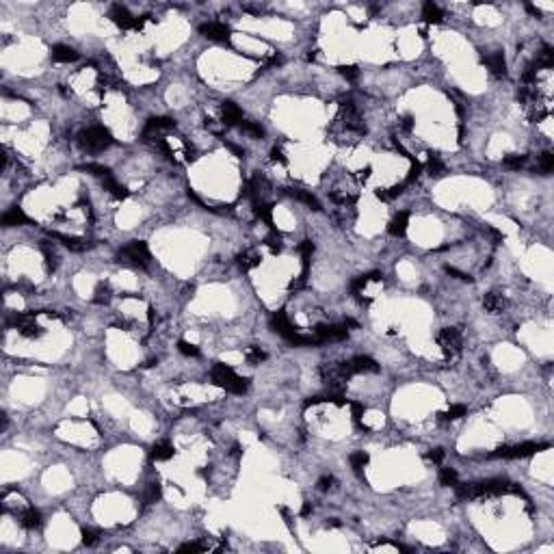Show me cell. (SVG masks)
<instances>
[{
	"instance_id": "obj_6",
	"label": "cell",
	"mask_w": 554,
	"mask_h": 554,
	"mask_svg": "<svg viewBox=\"0 0 554 554\" xmlns=\"http://www.w3.org/2000/svg\"><path fill=\"white\" fill-rule=\"evenodd\" d=\"M437 344L442 346L444 355L452 357V355H457V353L461 351V346H464V340H461L459 329H455V327H444V329L437 334Z\"/></svg>"
},
{
	"instance_id": "obj_7",
	"label": "cell",
	"mask_w": 554,
	"mask_h": 554,
	"mask_svg": "<svg viewBox=\"0 0 554 554\" xmlns=\"http://www.w3.org/2000/svg\"><path fill=\"white\" fill-rule=\"evenodd\" d=\"M346 334H349V329H346L344 322L342 325H316L314 327V336L319 338L321 344L322 342L342 340V338H346Z\"/></svg>"
},
{
	"instance_id": "obj_5",
	"label": "cell",
	"mask_w": 554,
	"mask_h": 554,
	"mask_svg": "<svg viewBox=\"0 0 554 554\" xmlns=\"http://www.w3.org/2000/svg\"><path fill=\"white\" fill-rule=\"evenodd\" d=\"M548 444H535V442H524V444L518 446H500L491 452V457L496 459H524V457H531L539 450H546Z\"/></svg>"
},
{
	"instance_id": "obj_46",
	"label": "cell",
	"mask_w": 554,
	"mask_h": 554,
	"mask_svg": "<svg viewBox=\"0 0 554 554\" xmlns=\"http://www.w3.org/2000/svg\"><path fill=\"white\" fill-rule=\"evenodd\" d=\"M331 401V392L329 394H316V396H310L305 401V407H312V405H319V403H327Z\"/></svg>"
},
{
	"instance_id": "obj_10",
	"label": "cell",
	"mask_w": 554,
	"mask_h": 554,
	"mask_svg": "<svg viewBox=\"0 0 554 554\" xmlns=\"http://www.w3.org/2000/svg\"><path fill=\"white\" fill-rule=\"evenodd\" d=\"M349 366H351V373H353V375H362V373H379V364L375 362L373 357H368V355H357V357L351 359Z\"/></svg>"
},
{
	"instance_id": "obj_48",
	"label": "cell",
	"mask_w": 554,
	"mask_h": 554,
	"mask_svg": "<svg viewBox=\"0 0 554 554\" xmlns=\"http://www.w3.org/2000/svg\"><path fill=\"white\" fill-rule=\"evenodd\" d=\"M446 273L452 277H457V279H461V282H472V275H468V273H464V271H457L455 267H446Z\"/></svg>"
},
{
	"instance_id": "obj_31",
	"label": "cell",
	"mask_w": 554,
	"mask_h": 554,
	"mask_svg": "<svg viewBox=\"0 0 554 554\" xmlns=\"http://www.w3.org/2000/svg\"><path fill=\"white\" fill-rule=\"evenodd\" d=\"M240 128H243L245 134H249V137H253V139H262L264 137V128L258 126V124H253V122H243V124H240Z\"/></svg>"
},
{
	"instance_id": "obj_33",
	"label": "cell",
	"mask_w": 554,
	"mask_h": 554,
	"mask_svg": "<svg viewBox=\"0 0 554 554\" xmlns=\"http://www.w3.org/2000/svg\"><path fill=\"white\" fill-rule=\"evenodd\" d=\"M93 301L95 303H108L110 301V288H108V284H98V288H95V297H93Z\"/></svg>"
},
{
	"instance_id": "obj_23",
	"label": "cell",
	"mask_w": 554,
	"mask_h": 554,
	"mask_svg": "<svg viewBox=\"0 0 554 554\" xmlns=\"http://www.w3.org/2000/svg\"><path fill=\"white\" fill-rule=\"evenodd\" d=\"M422 18H425V22H429V24H440L442 18H444V13H442V9L437 7V4L425 2V7H422Z\"/></svg>"
},
{
	"instance_id": "obj_4",
	"label": "cell",
	"mask_w": 554,
	"mask_h": 554,
	"mask_svg": "<svg viewBox=\"0 0 554 554\" xmlns=\"http://www.w3.org/2000/svg\"><path fill=\"white\" fill-rule=\"evenodd\" d=\"M117 256H119V262L124 260V262L134 264V267H141V268H145L149 264V260H152L145 240H132V243H128L126 247L119 249Z\"/></svg>"
},
{
	"instance_id": "obj_52",
	"label": "cell",
	"mask_w": 554,
	"mask_h": 554,
	"mask_svg": "<svg viewBox=\"0 0 554 554\" xmlns=\"http://www.w3.org/2000/svg\"><path fill=\"white\" fill-rule=\"evenodd\" d=\"M225 145H228V149H232V152H234L238 158H243V156H245V149H243V147L234 145V143H225Z\"/></svg>"
},
{
	"instance_id": "obj_26",
	"label": "cell",
	"mask_w": 554,
	"mask_h": 554,
	"mask_svg": "<svg viewBox=\"0 0 554 554\" xmlns=\"http://www.w3.org/2000/svg\"><path fill=\"white\" fill-rule=\"evenodd\" d=\"M502 165L507 167V169L518 171V169H522V167L526 165V156H522V154H509V156H504Z\"/></svg>"
},
{
	"instance_id": "obj_17",
	"label": "cell",
	"mask_w": 554,
	"mask_h": 554,
	"mask_svg": "<svg viewBox=\"0 0 554 554\" xmlns=\"http://www.w3.org/2000/svg\"><path fill=\"white\" fill-rule=\"evenodd\" d=\"M173 446L169 444L167 440H162V442H156V444L152 446V450H149V457H152L154 461H167V459H171L173 457Z\"/></svg>"
},
{
	"instance_id": "obj_42",
	"label": "cell",
	"mask_w": 554,
	"mask_h": 554,
	"mask_svg": "<svg viewBox=\"0 0 554 554\" xmlns=\"http://www.w3.org/2000/svg\"><path fill=\"white\" fill-rule=\"evenodd\" d=\"M43 256H46L48 271H54V268H56V260H59V258H56V253L52 251V249L48 247V245H43Z\"/></svg>"
},
{
	"instance_id": "obj_49",
	"label": "cell",
	"mask_w": 554,
	"mask_h": 554,
	"mask_svg": "<svg viewBox=\"0 0 554 554\" xmlns=\"http://www.w3.org/2000/svg\"><path fill=\"white\" fill-rule=\"evenodd\" d=\"M334 483H336L334 476H322V479L319 481V489H321V491H329Z\"/></svg>"
},
{
	"instance_id": "obj_44",
	"label": "cell",
	"mask_w": 554,
	"mask_h": 554,
	"mask_svg": "<svg viewBox=\"0 0 554 554\" xmlns=\"http://www.w3.org/2000/svg\"><path fill=\"white\" fill-rule=\"evenodd\" d=\"M83 543L85 546H95L98 543V533L91 528H83Z\"/></svg>"
},
{
	"instance_id": "obj_15",
	"label": "cell",
	"mask_w": 554,
	"mask_h": 554,
	"mask_svg": "<svg viewBox=\"0 0 554 554\" xmlns=\"http://www.w3.org/2000/svg\"><path fill=\"white\" fill-rule=\"evenodd\" d=\"M52 59H54L56 63H71V61L78 59V52H76L74 48H70V46L56 43V46L52 48Z\"/></svg>"
},
{
	"instance_id": "obj_16",
	"label": "cell",
	"mask_w": 554,
	"mask_h": 554,
	"mask_svg": "<svg viewBox=\"0 0 554 554\" xmlns=\"http://www.w3.org/2000/svg\"><path fill=\"white\" fill-rule=\"evenodd\" d=\"M52 238L61 240V243H63L67 249H71V251H85V249L91 247V245L87 243V240H83V238H76V236H65V234H59V232H52Z\"/></svg>"
},
{
	"instance_id": "obj_43",
	"label": "cell",
	"mask_w": 554,
	"mask_h": 554,
	"mask_svg": "<svg viewBox=\"0 0 554 554\" xmlns=\"http://www.w3.org/2000/svg\"><path fill=\"white\" fill-rule=\"evenodd\" d=\"M368 282H370V279H368V273H366V275H359V277H355L353 282H351V290H353L355 295H357L359 290H364V288H366V284H368Z\"/></svg>"
},
{
	"instance_id": "obj_36",
	"label": "cell",
	"mask_w": 554,
	"mask_h": 554,
	"mask_svg": "<svg viewBox=\"0 0 554 554\" xmlns=\"http://www.w3.org/2000/svg\"><path fill=\"white\" fill-rule=\"evenodd\" d=\"M178 351H180L182 355H186V357H197V355H199V349H197L195 344H191V342H186V340L178 342Z\"/></svg>"
},
{
	"instance_id": "obj_19",
	"label": "cell",
	"mask_w": 554,
	"mask_h": 554,
	"mask_svg": "<svg viewBox=\"0 0 554 554\" xmlns=\"http://www.w3.org/2000/svg\"><path fill=\"white\" fill-rule=\"evenodd\" d=\"M483 307H485V312H489V314H498V312H502V307H504V299L500 295H496V292H487V295L483 297Z\"/></svg>"
},
{
	"instance_id": "obj_47",
	"label": "cell",
	"mask_w": 554,
	"mask_h": 554,
	"mask_svg": "<svg viewBox=\"0 0 554 554\" xmlns=\"http://www.w3.org/2000/svg\"><path fill=\"white\" fill-rule=\"evenodd\" d=\"M411 162H413V165H411V169H409V176H407L405 184H411L413 180H418V176H420V171H422L420 162H416V161H411Z\"/></svg>"
},
{
	"instance_id": "obj_32",
	"label": "cell",
	"mask_w": 554,
	"mask_h": 554,
	"mask_svg": "<svg viewBox=\"0 0 554 554\" xmlns=\"http://www.w3.org/2000/svg\"><path fill=\"white\" fill-rule=\"evenodd\" d=\"M245 357H247V362H251V364H260V362L267 359V353H264L260 346H249L247 353H245Z\"/></svg>"
},
{
	"instance_id": "obj_30",
	"label": "cell",
	"mask_w": 554,
	"mask_h": 554,
	"mask_svg": "<svg viewBox=\"0 0 554 554\" xmlns=\"http://www.w3.org/2000/svg\"><path fill=\"white\" fill-rule=\"evenodd\" d=\"M465 413H468V407L465 405H452L446 413H440V416L444 418V420H459V418H464Z\"/></svg>"
},
{
	"instance_id": "obj_37",
	"label": "cell",
	"mask_w": 554,
	"mask_h": 554,
	"mask_svg": "<svg viewBox=\"0 0 554 554\" xmlns=\"http://www.w3.org/2000/svg\"><path fill=\"white\" fill-rule=\"evenodd\" d=\"M539 169L543 173H550L554 169V156L550 152H543L541 156H539Z\"/></svg>"
},
{
	"instance_id": "obj_20",
	"label": "cell",
	"mask_w": 554,
	"mask_h": 554,
	"mask_svg": "<svg viewBox=\"0 0 554 554\" xmlns=\"http://www.w3.org/2000/svg\"><path fill=\"white\" fill-rule=\"evenodd\" d=\"M20 522L24 528H28V531H35V528L41 526V513L37 511V509H26L22 515H20Z\"/></svg>"
},
{
	"instance_id": "obj_40",
	"label": "cell",
	"mask_w": 554,
	"mask_h": 554,
	"mask_svg": "<svg viewBox=\"0 0 554 554\" xmlns=\"http://www.w3.org/2000/svg\"><path fill=\"white\" fill-rule=\"evenodd\" d=\"M208 550V546L201 541H189V543H182L180 548H178V552H204Z\"/></svg>"
},
{
	"instance_id": "obj_35",
	"label": "cell",
	"mask_w": 554,
	"mask_h": 554,
	"mask_svg": "<svg viewBox=\"0 0 554 554\" xmlns=\"http://www.w3.org/2000/svg\"><path fill=\"white\" fill-rule=\"evenodd\" d=\"M264 243L268 245V249H271L273 253H279V251H282V236H279L275 230H271V234L264 238Z\"/></svg>"
},
{
	"instance_id": "obj_55",
	"label": "cell",
	"mask_w": 554,
	"mask_h": 554,
	"mask_svg": "<svg viewBox=\"0 0 554 554\" xmlns=\"http://www.w3.org/2000/svg\"><path fill=\"white\" fill-rule=\"evenodd\" d=\"M282 63H284V59H282L279 54H277V56H273V59H271V65H282Z\"/></svg>"
},
{
	"instance_id": "obj_21",
	"label": "cell",
	"mask_w": 554,
	"mask_h": 554,
	"mask_svg": "<svg viewBox=\"0 0 554 554\" xmlns=\"http://www.w3.org/2000/svg\"><path fill=\"white\" fill-rule=\"evenodd\" d=\"M288 195L295 197V199H297V201H301V204L310 206V208H312V210H316V213H319V210H322V208H321V201L316 199V197L312 195V193H307V191H299V189H295V191L288 193Z\"/></svg>"
},
{
	"instance_id": "obj_22",
	"label": "cell",
	"mask_w": 554,
	"mask_h": 554,
	"mask_svg": "<svg viewBox=\"0 0 554 554\" xmlns=\"http://www.w3.org/2000/svg\"><path fill=\"white\" fill-rule=\"evenodd\" d=\"M236 264H238L243 271H251V268H256L260 264V256L256 251H243L236 256Z\"/></svg>"
},
{
	"instance_id": "obj_56",
	"label": "cell",
	"mask_w": 554,
	"mask_h": 554,
	"mask_svg": "<svg viewBox=\"0 0 554 554\" xmlns=\"http://www.w3.org/2000/svg\"><path fill=\"white\" fill-rule=\"evenodd\" d=\"M329 526H340V519H331V522H327Z\"/></svg>"
},
{
	"instance_id": "obj_8",
	"label": "cell",
	"mask_w": 554,
	"mask_h": 554,
	"mask_svg": "<svg viewBox=\"0 0 554 554\" xmlns=\"http://www.w3.org/2000/svg\"><path fill=\"white\" fill-rule=\"evenodd\" d=\"M199 33L206 39L213 41H230V28L221 22H206L199 26Z\"/></svg>"
},
{
	"instance_id": "obj_29",
	"label": "cell",
	"mask_w": 554,
	"mask_h": 554,
	"mask_svg": "<svg viewBox=\"0 0 554 554\" xmlns=\"http://www.w3.org/2000/svg\"><path fill=\"white\" fill-rule=\"evenodd\" d=\"M427 169H429V173H431V176H444V171H446V165H444V162H442V161H440V158H437V156H429Z\"/></svg>"
},
{
	"instance_id": "obj_12",
	"label": "cell",
	"mask_w": 554,
	"mask_h": 554,
	"mask_svg": "<svg viewBox=\"0 0 554 554\" xmlns=\"http://www.w3.org/2000/svg\"><path fill=\"white\" fill-rule=\"evenodd\" d=\"M176 128V122L169 117H152L147 119L145 128H143V137H149V134H156V132H162V130H171Z\"/></svg>"
},
{
	"instance_id": "obj_18",
	"label": "cell",
	"mask_w": 554,
	"mask_h": 554,
	"mask_svg": "<svg viewBox=\"0 0 554 554\" xmlns=\"http://www.w3.org/2000/svg\"><path fill=\"white\" fill-rule=\"evenodd\" d=\"M407 221H409V213H407V210L398 213L392 221H390V228H388V230H390V234L396 236V238L405 236V232H407Z\"/></svg>"
},
{
	"instance_id": "obj_27",
	"label": "cell",
	"mask_w": 554,
	"mask_h": 554,
	"mask_svg": "<svg viewBox=\"0 0 554 554\" xmlns=\"http://www.w3.org/2000/svg\"><path fill=\"white\" fill-rule=\"evenodd\" d=\"M83 169H85L87 173H91V176H98V178H102V180H107V178H113V173H110V169H108V167H104V165H95V162H89V165H83Z\"/></svg>"
},
{
	"instance_id": "obj_13",
	"label": "cell",
	"mask_w": 554,
	"mask_h": 554,
	"mask_svg": "<svg viewBox=\"0 0 554 554\" xmlns=\"http://www.w3.org/2000/svg\"><path fill=\"white\" fill-rule=\"evenodd\" d=\"M485 63H487V67L491 71H494L496 76H504L507 74V61H504V54L500 50H496V52H491V54H487L485 56Z\"/></svg>"
},
{
	"instance_id": "obj_39",
	"label": "cell",
	"mask_w": 554,
	"mask_h": 554,
	"mask_svg": "<svg viewBox=\"0 0 554 554\" xmlns=\"http://www.w3.org/2000/svg\"><path fill=\"white\" fill-rule=\"evenodd\" d=\"M338 71H340L342 76H344L346 80H351V83L359 78V70H357L355 65H340V67H338Z\"/></svg>"
},
{
	"instance_id": "obj_1",
	"label": "cell",
	"mask_w": 554,
	"mask_h": 554,
	"mask_svg": "<svg viewBox=\"0 0 554 554\" xmlns=\"http://www.w3.org/2000/svg\"><path fill=\"white\" fill-rule=\"evenodd\" d=\"M457 498L461 500H474V498H491V496H502V494H519V489L513 483L502 479H489L481 481V483L472 485H455Z\"/></svg>"
},
{
	"instance_id": "obj_41",
	"label": "cell",
	"mask_w": 554,
	"mask_h": 554,
	"mask_svg": "<svg viewBox=\"0 0 554 554\" xmlns=\"http://www.w3.org/2000/svg\"><path fill=\"white\" fill-rule=\"evenodd\" d=\"M161 494H162L161 485H158V483H152V485L147 487V491H145V502H156V500H161Z\"/></svg>"
},
{
	"instance_id": "obj_51",
	"label": "cell",
	"mask_w": 554,
	"mask_h": 554,
	"mask_svg": "<svg viewBox=\"0 0 554 554\" xmlns=\"http://www.w3.org/2000/svg\"><path fill=\"white\" fill-rule=\"evenodd\" d=\"M271 158H273L275 162H282V165L286 162V156H284V152H282L279 147H273V149H271Z\"/></svg>"
},
{
	"instance_id": "obj_24",
	"label": "cell",
	"mask_w": 554,
	"mask_h": 554,
	"mask_svg": "<svg viewBox=\"0 0 554 554\" xmlns=\"http://www.w3.org/2000/svg\"><path fill=\"white\" fill-rule=\"evenodd\" d=\"M102 182H104V191H108L110 195L117 197V199H126V197L130 195L126 186H122L117 180H115V178H107V180H102Z\"/></svg>"
},
{
	"instance_id": "obj_45",
	"label": "cell",
	"mask_w": 554,
	"mask_h": 554,
	"mask_svg": "<svg viewBox=\"0 0 554 554\" xmlns=\"http://www.w3.org/2000/svg\"><path fill=\"white\" fill-rule=\"evenodd\" d=\"M351 405V413H353V420L357 422L359 425V418L364 416V411H366V407L362 405V403H357V401H353V403H349Z\"/></svg>"
},
{
	"instance_id": "obj_9",
	"label": "cell",
	"mask_w": 554,
	"mask_h": 554,
	"mask_svg": "<svg viewBox=\"0 0 554 554\" xmlns=\"http://www.w3.org/2000/svg\"><path fill=\"white\" fill-rule=\"evenodd\" d=\"M110 20H113L115 24H117L119 28H137V18L130 16V11L126 7H122V4H113L110 7Z\"/></svg>"
},
{
	"instance_id": "obj_34",
	"label": "cell",
	"mask_w": 554,
	"mask_h": 554,
	"mask_svg": "<svg viewBox=\"0 0 554 554\" xmlns=\"http://www.w3.org/2000/svg\"><path fill=\"white\" fill-rule=\"evenodd\" d=\"M22 336H26V338H39V336H43V327H39L35 321L28 322V325H24L20 329Z\"/></svg>"
},
{
	"instance_id": "obj_3",
	"label": "cell",
	"mask_w": 554,
	"mask_h": 554,
	"mask_svg": "<svg viewBox=\"0 0 554 554\" xmlns=\"http://www.w3.org/2000/svg\"><path fill=\"white\" fill-rule=\"evenodd\" d=\"M78 143L89 152H102L108 145H113V134L104 126H93L78 134Z\"/></svg>"
},
{
	"instance_id": "obj_53",
	"label": "cell",
	"mask_w": 554,
	"mask_h": 554,
	"mask_svg": "<svg viewBox=\"0 0 554 554\" xmlns=\"http://www.w3.org/2000/svg\"><path fill=\"white\" fill-rule=\"evenodd\" d=\"M401 126L405 128V130H411V126H413V119H411V115H405V117L401 119Z\"/></svg>"
},
{
	"instance_id": "obj_50",
	"label": "cell",
	"mask_w": 554,
	"mask_h": 554,
	"mask_svg": "<svg viewBox=\"0 0 554 554\" xmlns=\"http://www.w3.org/2000/svg\"><path fill=\"white\" fill-rule=\"evenodd\" d=\"M427 457L433 461V464H442V461H444V450H442V448H435V450H431Z\"/></svg>"
},
{
	"instance_id": "obj_28",
	"label": "cell",
	"mask_w": 554,
	"mask_h": 554,
	"mask_svg": "<svg viewBox=\"0 0 554 554\" xmlns=\"http://www.w3.org/2000/svg\"><path fill=\"white\" fill-rule=\"evenodd\" d=\"M440 483L444 487H455L457 485V472L452 468H442L440 470Z\"/></svg>"
},
{
	"instance_id": "obj_2",
	"label": "cell",
	"mask_w": 554,
	"mask_h": 554,
	"mask_svg": "<svg viewBox=\"0 0 554 554\" xmlns=\"http://www.w3.org/2000/svg\"><path fill=\"white\" fill-rule=\"evenodd\" d=\"M210 379H213L214 385L223 388L225 392H232V394L247 392V379H240L238 375L225 364H214L213 370H210Z\"/></svg>"
},
{
	"instance_id": "obj_38",
	"label": "cell",
	"mask_w": 554,
	"mask_h": 554,
	"mask_svg": "<svg viewBox=\"0 0 554 554\" xmlns=\"http://www.w3.org/2000/svg\"><path fill=\"white\" fill-rule=\"evenodd\" d=\"M366 464H368V455H366L364 450L353 452V455H351V465H353V470H362Z\"/></svg>"
},
{
	"instance_id": "obj_54",
	"label": "cell",
	"mask_w": 554,
	"mask_h": 554,
	"mask_svg": "<svg viewBox=\"0 0 554 554\" xmlns=\"http://www.w3.org/2000/svg\"><path fill=\"white\" fill-rule=\"evenodd\" d=\"M310 513H312V504L305 502V504H303V509H301V515L305 518V515H310Z\"/></svg>"
},
{
	"instance_id": "obj_25",
	"label": "cell",
	"mask_w": 554,
	"mask_h": 554,
	"mask_svg": "<svg viewBox=\"0 0 554 554\" xmlns=\"http://www.w3.org/2000/svg\"><path fill=\"white\" fill-rule=\"evenodd\" d=\"M253 213H256V216H260V219H262L267 225H273V208H271V204L256 201V204H253Z\"/></svg>"
},
{
	"instance_id": "obj_14",
	"label": "cell",
	"mask_w": 554,
	"mask_h": 554,
	"mask_svg": "<svg viewBox=\"0 0 554 554\" xmlns=\"http://www.w3.org/2000/svg\"><path fill=\"white\" fill-rule=\"evenodd\" d=\"M28 223V216L24 214L22 208H11L2 214V225L4 228H18V225H26Z\"/></svg>"
},
{
	"instance_id": "obj_11",
	"label": "cell",
	"mask_w": 554,
	"mask_h": 554,
	"mask_svg": "<svg viewBox=\"0 0 554 554\" xmlns=\"http://www.w3.org/2000/svg\"><path fill=\"white\" fill-rule=\"evenodd\" d=\"M221 115H223V124L225 126H240L245 122L243 119V110L236 107L234 102H223L221 104Z\"/></svg>"
}]
</instances>
